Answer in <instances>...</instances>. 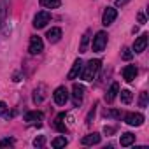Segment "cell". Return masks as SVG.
Segmentation results:
<instances>
[{
    "mask_svg": "<svg viewBox=\"0 0 149 149\" xmlns=\"http://www.w3.org/2000/svg\"><path fill=\"white\" fill-rule=\"evenodd\" d=\"M118 93H119L123 104H130V102H132V91H130V90H121V91H118Z\"/></svg>",
    "mask_w": 149,
    "mask_h": 149,
    "instance_id": "obj_23",
    "label": "cell"
},
{
    "mask_svg": "<svg viewBox=\"0 0 149 149\" xmlns=\"http://www.w3.org/2000/svg\"><path fill=\"white\" fill-rule=\"evenodd\" d=\"M53 97H54V102H56L58 105H65L67 100H68V91H67L65 86H58V88L54 90Z\"/></svg>",
    "mask_w": 149,
    "mask_h": 149,
    "instance_id": "obj_6",
    "label": "cell"
},
{
    "mask_svg": "<svg viewBox=\"0 0 149 149\" xmlns=\"http://www.w3.org/2000/svg\"><path fill=\"white\" fill-rule=\"evenodd\" d=\"M118 91H119V84L118 83H112L111 84V88H109V91L105 93V102H114V98L118 97Z\"/></svg>",
    "mask_w": 149,
    "mask_h": 149,
    "instance_id": "obj_14",
    "label": "cell"
},
{
    "mask_svg": "<svg viewBox=\"0 0 149 149\" xmlns=\"http://www.w3.org/2000/svg\"><path fill=\"white\" fill-rule=\"evenodd\" d=\"M6 146H14V139H4L0 142V147H6Z\"/></svg>",
    "mask_w": 149,
    "mask_h": 149,
    "instance_id": "obj_27",
    "label": "cell"
},
{
    "mask_svg": "<svg viewBox=\"0 0 149 149\" xmlns=\"http://www.w3.org/2000/svg\"><path fill=\"white\" fill-rule=\"evenodd\" d=\"M133 142H135V135H133V133H123L121 139H119V144H121L123 147H128V146H132Z\"/></svg>",
    "mask_w": 149,
    "mask_h": 149,
    "instance_id": "obj_17",
    "label": "cell"
},
{
    "mask_svg": "<svg viewBox=\"0 0 149 149\" xmlns=\"http://www.w3.org/2000/svg\"><path fill=\"white\" fill-rule=\"evenodd\" d=\"M28 51L30 54H40L44 51V42L39 35H32L30 37V44H28Z\"/></svg>",
    "mask_w": 149,
    "mask_h": 149,
    "instance_id": "obj_2",
    "label": "cell"
},
{
    "mask_svg": "<svg viewBox=\"0 0 149 149\" xmlns=\"http://www.w3.org/2000/svg\"><path fill=\"white\" fill-rule=\"evenodd\" d=\"M67 144H68V139H65V137H56V139H53V142H51V146H53L54 149L65 147Z\"/></svg>",
    "mask_w": 149,
    "mask_h": 149,
    "instance_id": "obj_20",
    "label": "cell"
},
{
    "mask_svg": "<svg viewBox=\"0 0 149 149\" xmlns=\"http://www.w3.org/2000/svg\"><path fill=\"white\" fill-rule=\"evenodd\" d=\"M128 2H130V0H116V6H118V7H123V6H126Z\"/></svg>",
    "mask_w": 149,
    "mask_h": 149,
    "instance_id": "obj_29",
    "label": "cell"
},
{
    "mask_svg": "<svg viewBox=\"0 0 149 149\" xmlns=\"http://www.w3.org/2000/svg\"><path fill=\"white\" fill-rule=\"evenodd\" d=\"M6 111H7V105H6L4 102H0V116L6 114Z\"/></svg>",
    "mask_w": 149,
    "mask_h": 149,
    "instance_id": "obj_30",
    "label": "cell"
},
{
    "mask_svg": "<svg viewBox=\"0 0 149 149\" xmlns=\"http://www.w3.org/2000/svg\"><path fill=\"white\" fill-rule=\"evenodd\" d=\"M72 97H74V105H79L81 102H83V98H84V86L83 84H77V83H74V86H72Z\"/></svg>",
    "mask_w": 149,
    "mask_h": 149,
    "instance_id": "obj_8",
    "label": "cell"
},
{
    "mask_svg": "<svg viewBox=\"0 0 149 149\" xmlns=\"http://www.w3.org/2000/svg\"><path fill=\"white\" fill-rule=\"evenodd\" d=\"M105 46H107V33H105V32H98V33L95 35V39H93L91 47H93V51L102 53Z\"/></svg>",
    "mask_w": 149,
    "mask_h": 149,
    "instance_id": "obj_3",
    "label": "cell"
},
{
    "mask_svg": "<svg viewBox=\"0 0 149 149\" xmlns=\"http://www.w3.org/2000/svg\"><path fill=\"white\" fill-rule=\"evenodd\" d=\"M125 123L130 126H140L144 123V116L140 112H128L125 114Z\"/></svg>",
    "mask_w": 149,
    "mask_h": 149,
    "instance_id": "obj_7",
    "label": "cell"
},
{
    "mask_svg": "<svg viewBox=\"0 0 149 149\" xmlns=\"http://www.w3.org/2000/svg\"><path fill=\"white\" fill-rule=\"evenodd\" d=\"M90 30L83 35V40H81V46H79V53H86V47H88V42H90Z\"/></svg>",
    "mask_w": 149,
    "mask_h": 149,
    "instance_id": "obj_21",
    "label": "cell"
},
{
    "mask_svg": "<svg viewBox=\"0 0 149 149\" xmlns=\"http://www.w3.org/2000/svg\"><path fill=\"white\" fill-rule=\"evenodd\" d=\"M63 119H65V112L58 114V116H56V121H54L56 130H58V132H61V133H65V132H67V125L63 123Z\"/></svg>",
    "mask_w": 149,
    "mask_h": 149,
    "instance_id": "obj_16",
    "label": "cell"
},
{
    "mask_svg": "<svg viewBox=\"0 0 149 149\" xmlns=\"http://www.w3.org/2000/svg\"><path fill=\"white\" fill-rule=\"evenodd\" d=\"M49 21H51V14L46 13V11H40V13H37L35 18H33V26H35V28H44Z\"/></svg>",
    "mask_w": 149,
    "mask_h": 149,
    "instance_id": "obj_4",
    "label": "cell"
},
{
    "mask_svg": "<svg viewBox=\"0 0 149 149\" xmlns=\"http://www.w3.org/2000/svg\"><path fill=\"white\" fill-rule=\"evenodd\" d=\"M40 6L46 9H56L61 6V0H40Z\"/></svg>",
    "mask_w": 149,
    "mask_h": 149,
    "instance_id": "obj_19",
    "label": "cell"
},
{
    "mask_svg": "<svg viewBox=\"0 0 149 149\" xmlns=\"http://www.w3.org/2000/svg\"><path fill=\"white\" fill-rule=\"evenodd\" d=\"M44 142H46V139L40 135V137H37V139L33 140V146H35V147H42V146H44Z\"/></svg>",
    "mask_w": 149,
    "mask_h": 149,
    "instance_id": "obj_25",
    "label": "cell"
},
{
    "mask_svg": "<svg viewBox=\"0 0 149 149\" xmlns=\"http://www.w3.org/2000/svg\"><path fill=\"white\" fill-rule=\"evenodd\" d=\"M6 16H7V0H0V28L6 21Z\"/></svg>",
    "mask_w": 149,
    "mask_h": 149,
    "instance_id": "obj_18",
    "label": "cell"
},
{
    "mask_svg": "<svg viewBox=\"0 0 149 149\" xmlns=\"http://www.w3.org/2000/svg\"><path fill=\"white\" fill-rule=\"evenodd\" d=\"M139 23H146V18H144V14H139Z\"/></svg>",
    "mask_w": 149,
    "mask_h": 149,
    "instance_id": "obj_31",
    "label": "cell"
},
{
    "mask_svg": "<svg viewBox=\"0 0 149 149\" xmlns=\"http://www.w3.org/2000/svg\"><path fill=\"white\" fill-rule=\"evenodd\" d=\"M105 116H109V118H121V112L119 111H105Z\"/></svg>",
    "mask_w": 149,
    "mask_h": 149,
    "instance_id": "obj_26",
    "label": "cell"
},
{
    "mask_svg": "<svg viewBox=\"0 0 149 149\" xmlns=\"http://www.w3.org/2000/svg\"><path fill=\"white\" fill-rule=\"evenodd\" d=\"M83 60L81 58H77L76 61H74V65H72V68H70V72H68V79H77L79 76H81V72H83Z\"/></svg>",
    "mask_w": 149,
    "mask_h": 149,
    "instance_id": "obj_10",
    "label": "cell"
},
{
    "mask_svg": "<svg viewBox=\"0 0 149 149\" xmlns=\"http://www.w3.org/2000/svg\"><path fill=\"white\" fill-rule=\"evenodd\" d=\"M132 56H133V53H132L128 47H125V49H123V58H125V60H132Z\"/></svg>",
    "mask_w": 149,
    "mask_h": 149,
    "instance_id": "obj_28",
    "label": "cell"
},
{
    "mask_svg": "<svg viewBox=\"0 0 149 149\" xmlns=\"http://www.w3.org/2000/svg\"><path fill=\"white\" fill-rule=\"evenodd\" d=\"M100 67H102V61L100 60H90L86 65H83V72H81V76H83V79L84 81H93L95 79V76L98 74V70H100Z\"/></svg>",
    "mask_w": 149,
    "mask_h": 149,
    "instance_id": "obj_1",
    "label": "cell"
},
{
    "mask_svg": "<svg viewBox=\"0 0 149 149\" xmlns=\"http://www.w3.org/2000/svg\"><path fill=\"white\" fill-rule=\"evenodd\" d=\"M116 18H118V11L114 7H107L104 11V14H102V25L104 26H109V25H112L116 21Z\"/></svg>",
    "mask_w": 149,
    "mask_h": 149,
    "instance_id": "obj_5",
    "label": "cell"
},
{
    "mask_svg": "<svg viewBox=\"0 0 149 149\" xmlns=\"http://www.w3.org/2000/svg\"><path fill=\"white\" fill-rule=\"evenodd\" d=\"M137 74H139V70H137L135 65H126L123 68V77H125L126 83H133V79L137 77Z\"/></svg>",
    "mask_w": 149,
    "mask_h": 149,
    "instance_id": "obj_11",
    "label": "cell"
},
{
    "mask_svg": "<svg viewBox=\"0 0 149 149\" xmlns=\"http://www.w3.org/2000/svg\"><path fill=\"white\" fill-rule=\"evenodd\" d=\"M139 104H140V107H146V105H147V93H146V91H142Z\"/></svg>",
    "mask_w": 149,
    "mask_h": 149,
    "instance_id": "obj_24",
    "label": "cell"
},
{
    "mask_svg": "<svg viewBox=\"0 0 149 149\" xmlns=\"http://www.w3.org/2000/svg\"><path fill=\"white\" fill-rule=\"evenodd\" d=\"M146 47H147V33H142L140 37L135 39L133 51H135V53H142V51H146Z\"/></svg>",
    "mask_w": 149,
    "mask_h": 149,
    "instance_id": "obj_12",
    "label": "cell"
},
{
    "mask_svg": "<svg viewBox=\"0 0 149 149\" xmlns=\"http://www.w3.org/2000/svg\"><path fill=\"white\" fill-rule=\"evenodd\" d=\"M44 90H46V88H44V86H40L39 90H35V91H33V93H35V95H33V100H35L37 104H40V102L46 98V93H44Z\"/></svg>",
    "mask_w": 149,
    "mask_h": 149,
    "instance_id": "obj_22",
    "label": "cell"
},
{
    "mask_svg": "<svg viewBox=\"0 0 149 149\" xmlns=\"http://www.w3.org/2000/svg\"><path fill=\"white\" fill-rule=\"evenodd\" d=\"M98 142H100V133H90L83 137V146H95Z\"/></svg>",
    "mask_w": 149,
    "mask_h": 149,
    "instance_id": "obj_15",
    "label": "cell"
},
{
    "mask_svg": "<svg viewBox=\"0 0 149 149\" xmlns=\"http://www.w3.org/2000/svg\"><path fill=\"white\" fill-rule=\"evenodd\" d=\"M42 119H44V114L40 111H30V112L25 114V121L28 125H39Z\"/></svg>",
    "mask_w": 149,
    "mask_h": 149,
    "instance_id": "obj_9",
    "label": "cell"
},
{
    "mask_svg": "<svg viewBox=\"0 0 149 149\" xmlns=\"http://www.w3.org/2000/svg\"><path fill=\"white\" fill-rule=\"evenodd\" d=\"M46 37H47V40H49L51 44L58 42V40L61 39V28H51V30H47Z\"/></svg>",
    "mask_w": 149,
    "mask_h": 149,
    "instance_id": "obj_13",
    "label": "cell"
}]
</instances>
